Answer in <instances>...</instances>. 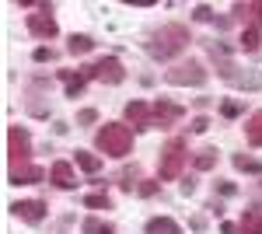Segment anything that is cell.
Segmentation results:
<instances>
[{
    "label": "cell",
    "mask_w": 262,
    "mask_h": 234,
    "mask_svg": "<svg viewBox=\"0 0 262 234\" xmlns=\"http://www.w3.org/2000/svg\"><path fill=\"white\" fill-rule=\"evenodd\" d=\"M185 49H189V28L185 25H161L147 42V53L154 59H175Z\"/></svg>",
    "instance_id": "obj_1"
},
{
    "label": "cell",
    "mask_w": 262,
    "mask_h": 234,
    "mask_svg": "<svg viewBox=\"0 0 262 234\" xmlns=\"http://www.w3.org/2000/svg\"><path fill=\"white\" fill-rule=\"evenodd\" d=\"M95 143L105 157H126L133 151V130L122 126V122H105L98 130V137H95Z\"/></svg>",
    "instance_id": "obj_2"
},
{
    "label": "cell",
    "mask_w": 262,
    "mask_h": 234,
    "mask_svg": "<svg viewBox=\"0 0 262 234\" xmlns=\"http://www.w3.org/2000/svg\"><path fill=\"white\" fill-rule=\"evenodd\" d=\"M185 161H189V154H185V140L175 137L168 140L161 147V157H158V172H161L164 182H171V178L182 175V168H185Z\"/></svg>",
    "instance_id": "obj_3"
},
{
    "label": "cell",
    "mask_w": 262,
    "mask_h": 234,
    "mask_svg": "<svg viewBox=\"0 0 262 234\" xmlns=\"http://www.w3.org/2000/svg\"><path fill=\"white\" fill-rule=\"evenodd\" d=\"M206 70H203L200 59H189V63H179V67H171L168 74H164V80L168 84H175V88H203L206 84Z\"/></svg>",
    "instance_id": "obj_4"
},
{
    "label": "cell",
    "mask_w": 262,
    "mask_h": 234,
    "mask_svg": "<svg viewBox=\"0 0 262 234\" xmlns=\"http://www.w3.org/2000/svg\"><path fill=\"white\" fill-rule=\"evenodd\" d=\"M25 25L35 39H56V32H60V25L53 18V4H39V14H28Z\"/></svg>",
    "instance_id": "obj_5"
},
{
    "label": "cell",
    "mask_w": 262,
    "mask_h": 234,
    "mask_svg": "<svg viewBox=\"0 0 262 234\" xmlns=\"http://www.w3.org/2000/svg\"><path fill=\"white\" fill-rule=\"evenodd\" d=\"M84 70H88V77H98V80H105V84H122V80H126V70H122L119 56H101V59H95L91 67H84Z\"/></svg>",
    "instance_id": "obj_6"
},
{
    "label": "cell",
    "mask_w": 262,
    "mask_h": 234,
    "mask_svg": "<svg viewBox=\"0 0 262 234\" xmlns=\"http://www.w3.org/2000/svg\"><path fill=\"white\" fill-rule=\"evenodd\" d=\"M7 157H11V164H28V157H32V137H28V130H21V126L7 130Z\"/></svg>",
    "instance_id": "obj_7"
},
{
    "label": "cell",
    "mask_w": 262,
    "mask_h": 234,
    "mask_svg": "<svg viewBox=\"0 0 262 234\" xmlns=\"http://www.w3.org/2000/svg\"><path fill=\"white\" fill-rule=\"evenodd\" d=\"M182 116H185V109L175 105V101H168V98H161V101H154V105H150V126L168 130V126H175Z\"/></svg>",
    "instance_id": "obj_8"
},
{
    "label": "cell",
    "mask_w": 262,
    "mask_h": 234,
    "mask_svg": "<svg viewBox=\"0 0 262 234\" xmlns=\"http://www.w3.org/2000/svg\"><path fill=\"white\" fill-rule=\"evenodd\" d=\"M11 214L18 217V220H25V224H42V217H46V203H42V199H21V203L11 206Z\"/></svg>",
    "instance_id": "obj_9"
},
{
    "label": "cell",
    "mask_w": 262,
    "mask_h": 234,
    "mask_svg": "<svg viewBox=\"0 0 262 234\" xmlns=\"http://www.w3.org/2000/svg\"><path fill=\"white\" fill-rule=\"evenodd\" d=\"M42 178H46V168H39V164H11L7 182L11 185H32V182H42Z\"/></svg>",
    "instance_id": "obj_10"
},
{
    "label": "cell",
    "mask_w": 262,
    "mask_h": 234,
    "mask_svg": "<svg viewBox=\"0 0 262 234\" xmlns=\"http://www.w3.org/2000/svg\"><path fill=\"white\" fill-rule=\"evenodd\" d=\"M49 182H53L56 189H74V185H77V178H74L70 161H56V164L49 168Z\"/></svg>",
    "instance_id": "obj_11"
},
{
    "label": "cell",
    "mask_w": 262,
    "mask_h": 234,
    "mask_svg": "<svg viewBox=\"0 0 262 234\" xmlns=\"http://www.w3.org/2000/svg\"><path fill=\"white\" fill-rule=\"evenodd\" d=\"M231 14L238 21H248V28H262V4H234Z\"/></svg>",
    "instance_id": "obj_12"
},
{
    "label": "cell",
    "mask_w": 262,
    "mask_h": 234,
    "mask_svg": "<svg viewBox=\"0 0 262 234\" xmlns=\"http://www.w3.org/2000/svg\"><path fill=\"white\" fill-rule=\"evenodd\" d=\"M242 234H262V203H252L242 214V224H238Z\"/></svg>",
    "instance_id": "obj_13"
},
{
    "label": "cell",
    "mask_w": 262,
    "mask_h": 234,
    "mask_svg": "<svg viewBox=\"0 0 262 234\" xmlns=\"http://www.w3.org/2000/svg\"><path fill=\"white\" fill-rule=\"evenodd\" d=\"M126 119H129L137 130H150V105H147V101H129V105H126Z\"/></svg>",
    "instance_id": "obj_14"
},
{
    "label": "cell",
    "mask_w": 262,
    "mask_h": 234,
    "mask_svg": "<svg viewBox=\"0 0 262 234\" xmlns=\"http://www.w3.org/2000/svg\"><path fill=\"white\" fill-rule=\"evenodd\" d=\"M245 140L252 147H262V109L248 116V122H245Z\"/></svg>",
    "instance_id": "obj_15"
},
{
    "label": "cell",
    "mask_w": 262,
    "mask_h": 234,
    "mask_svg": "<svg viewBox=\"0 0 262 234\" xmlns=\"http://www.w3.org/2000/svg\"><path fill=\"white\" fill-rule=\"evenodd\" d=\"M147 234H182V227L171 217H154V220H147Z\"/></svg>",
    "instance_id": "obj_16"
},
{
    "label": "cell",
    "mask_w": 262,
    "mask_h": 234,
    "mask_svg": "<svg viewBox=\"0 0 262 234\" xmlns=\"http://www.w3.org/2000/svg\"><path fill=\"white\" fill-rule=\"evenodd\" d=\"M60 77L67 80V95H70V98H77V95L84 91V84H88V70H81V74H70V70H63Z\"/></svg>",
    "instance_id": "obj_17"
},
{
    "label": "cell",
    "mask_w": 262,
    "mask_h": 234,
    "mask_svg": "<svg viewBox=\"0 0 262 234\" xmlns=\"http://www.w3.org/2000/svg\"><path fill=\"white\" fill-rule=\"evenodd\" d=\"M213 164H217V147H203L200 154L192 157V168L196 172H210Z\"/></svg>",
    "instance_id": "obj_18"
},
{
    "label": "cell",
    "mask_w": 262,
    "mask_h": 234,
    "mask_svg": "<svg viewBox=\"0 0 262 234\" xmlns=\"http://www.w3.org/2000/svg\"><path fill=\"white\" fill-rule=\"evenodd\" d=\"M74 161H77V168H81V172H88V175H95V172L101 168V157L98 154H88V151H77V154H74Z\"/></svg>",
    "instance_id": "obj_19"
},
{
    "label": "cell",
    "mask_w": 262,
    "mask_h": 234,
    "mask_svg": "<svg viewBox=\"0 0 262 234\" xmlns=\"http://www.w3.org/2000/svg\"><path fill=\"white\" fill-rule=\"evenodd\" d=\"M67 49H70L74 56H84V53H91V49H95V39H91V35H77V32H74Z\"/></svg>",
    "instance_id": "obj_20"
},
{
    "label": "cell",
    "mask_w": 262,
    "mask_h": 234,
    "mask_svg": "<svg viewBox=\"0 0 262 234\" xmlns=\"http://www.w3.org/2000/svg\"><path fill=\"white\" fill-rule=\"evenodd\" d=\"M259 42H262V28H245L242 32V49L245 53H255Z\"/></svg>",
    "instance_id": "obj_21"
},
{
    "label": "cell",
    "mask_w": 262,
    "mask_h": 234,
    "mask_svg": "<svg viewBox=\"0 0 262 234\" xmlns=\"http://www.w3.org/2000/svg\"><path fill=\"white\" fill-rule=\"evenodd\" d=\"M81 231L84 234H116V227H112V224H101L98 217H88L81 224Z\"/></svg>",
    "instance_id": "obj_22"
},
{
    "label": "cell",
    "mask_w": 262,
    "mask_h": 234,
    "mask_svg": "<svg viewBox=\"0 0 262 234\" xmlns=\"http://www.w3.org/2000/svg\"><path fill=\"white\" fill-rule=\"evenodd\" d=\"M231 84H234V88H245V91H259L262 88V74H238Z\"/></svg>",
    "instance_id": "obj_23"
},
{
    "label": "cell",
    "mask_w": 262,
    "mask_h": 234,
    "mask_svg": "<svg viewBox=\"0 0 262 234\" xmlns=\"http://www.w3.org/2000/svg\"><path fill=\"white\" fill-rule=\"evenodd\" d=\"M245 112V101L242 98H227V101H221V116L224 119H238Z\"/></svg>",
    "instance_id": "obj_24"
},
{
    "label": "cell",
    "mask_w": 262,
    "mask_h": 234,
    "mask_svg": "<svg viewBox=\"0 0 262 234\" xmlns=\"http://www.w3.org/2000/svg\"><path fill=\"white\" fill-rule=\"evenodd\" d=\"M84 206H88V210H108V196H105V193L84 196Z\"/></svg>",
    "instance_id": "obj_25"
},
{
    "label": "cell",
    "mask_w": 262,
    "mask_h": 234,
    "mask_svg": "<svg viewBox=\"0 0 262 234\" xmlns=\"http://www.w3.org/2000/svg\"><path fill=\"white\" fill-rule=\"evenodd\" d=\"M234 168L238 172H262V164L255 157H245V154H234Z\"/></svg>",
    "instance_id": "obj_26"
},
{
    "label": "cell",
    "mask_w": 262,
    "mask_h": 234,
    "mask_svg": "<svg viewBox=\"0 0 262 234\" xmlns=\"http://www.w3.org/2000/svg\"><path fill=\"white\" fill-rule=\"evenodd\" d=\"M95 122H98V112L95 109H81L77 112V126H95Z\"/></svg>",
    "instance_id": "obj_27"
},
{
    "label": "cell",
    "mask_w": 262,
    "mask_h": 234,
    "mask_svg": "<svg viewBox=\"0 0 262 234\" xmlns=\"http://www.w3.org/2000/svg\"><path fill=\"white\" fill-rule=\"evenodd\" d=\"M192 18L196 21H213V11H210L206 4H200V7H192Z\"/></svg>",
    "instance_id": "obj_28"
},
{
    "label": "cell",
    "mask_w": 262,
    "mask_h": 234,
    "mask_svg": "<svg viewBox=\"0 0 262 234\" xmlns=\"http://www.w3.org/2000/svg\"><path fill=\"white\" fill-rule=\"evenodd\" d=\"M133 178H137V168H133V172H122V175H119V185H122V189H126V193H129V189L137 185Z\"/></svg>",
    "instance_id": "obj_29"
},
{
    "label": "cell",
    "mask_w": 262,
    "mask_h": 234,
    "mask_svg": "<svg viewBox=\"0 0 262 234\" xmlns=\"http://www.w3.org/2000/svg\"><path fill=\"white\" fill-rule=\"evenodd\" d=\"M206 130H210V119H206V116L192 119V133H206Z\"/></svg>",
    "instance_id": "obj_30"
},
{
    "label": "cell",
    "mask_w": 262,
    "mask_h": 234,
    "mask_svg": "<svg viewBox=\"0 0 262 234\" xmlns=\"http://www.w3.org/2000/svg\"><path fill=\"white\" fill-rule=\"evenodd\" d=\"M137 193H140V196H154V193H158V182H140Z\"/></svg>",
    "instance_id": "obj_31"
},
{
    "label": "cell",
    "mask_w": 262,
    "mask_h": 234,
    "mask_svg": "<svg viewBox=\"0 0 262 234\" xmlns=\"http://www.w3.org/2000/svg\"><path fill=\"white\" fill-rule=\"evenodd\" d=\"M46 59H53V53H49L46 46H39V49H35V63H46Z\"/></svg>",
    "instance_id": "obj_32"
},
{
    "label": "cell",
    "mask_w": 262,
    "mask_h": 234,
    "mask_svg": "<svg viewBox=\"0 0 262 234\" xmlns=\"http://www.w3.org/2000/svg\"><path fill=\"white\" fill-rule=\"evenodd\" d=\"M196 193V178H185V182H182V196H192Z\"/></svg>",
    "instance_id": "obj_33"
},
{
    "label": "cell",
    "mask_w": 262,
    "mask_h": 234,
    "mask_svg": "<svg viewBox=\"0 0 262 234\" xmlns=\"http://www.w3.org/2000/svg\"><path fill=\"white\" fill-rule=\"evenodd\" d=\"M217 193L221 196H234V185H231V182H217Z\"/></svg>",
    "instance_id": "obj_34"
},
{
    "label": "cell",
    "mask_w": 262,
    "mask_h": 234,
    "mask_svg": "<svg viewBox=\"0 0 262 234\" xmlns=\"http://www.w3.org/2000/svg\"><path fill=\"white\" fill-rule=\"evenodd\" d=\"M221 234H238V227L234 224H221Z\"/></svg>",
    "instance_id": "obj_35"
}]
</instances>
